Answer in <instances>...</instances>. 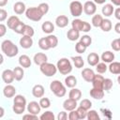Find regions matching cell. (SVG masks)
<instances>
[{
  "label": "cell",
  "instance_id": "obj_64",
  "mask_svg": "<svg viewBox=\"0 0 120 120\" xmlns=\"http://www.w3.org/2000/svg\"><path fill=\"white\" fill-rule=\"evenodd\" d=\"M4 63V56L2 53H0V65H2Z\"/></svg>",
  "mask_w": 120,
  "mask_h": 120
},
{
  "label": "cell",
  "instance_id": "obj_42",
  "mask_svg": "<svg viewBox=\"0 0 120 120\" xmlns=\"http://www.w3.org/2000/svg\"><path fill=\"white\" fill-rule=\"evenodd\" d=\"M112 85H113V83H112V81L111 79H109V78H106L105 79L104 78V80H103V86H102V88H103L104 91L111 90L112 87Z\"/></svg>",
  "mask_w": 120,
  "mask_h": 120
},
{
  "label": "cell",
  "instance_id": "obj_24",
  "mask_svg": "<svg viewBox=\"0 0 120 120\" xmlns=\"http://www.w3.org/2000/svg\"><path fill=\"white\" fill-rule=\"evenodd\" d=\"M113 10H114V7L112 4H105L103 7H102V15H104L105 17H110L112 15L113 13Z\"/></svg>",
  "mask_w": 120,
  "mask_h": 120
},
{
  "label": "cell",
  "instance_id": "obj_32",
  "mask_svg": "<svg viewBox=\"0 0 120 120\" xmlns=\"http://www.w3.org/2000/svg\"><path fill=\"white\" fill-rule=\"evenodd\" d=\"M99 27L101 28L102 31L109 32L112 28V23L111 20H109V19H103V21H102V22H101V24H100Z\"/></svg>",
  "mask_w": 120,
  "mask_h": 120
},
{
  "label": "cell",
  "instance_id": "obj_37",
  "mask_svg": "<svg viewBox=\"0 0 120 120\" xmlns=\"http://www.w3.org/2000/svg\"><path fill=\"white\" fill-rule=\"evenodd\" d=\"M95 67H96V70H97V72L99 73V74H103V73H105V72L107 71V69H108V67L106 66V63H104V62H101V63L98 62Z\"/></svg>",
  "mask_w": 120,
  "mask_h": 120
},
{
  "label": "cell",
  "instance_id": "obj_10",
  "mask_svg": "<svg viewBox=\"0 0 120 120\" xmlns=\"http://www.w3.org/2000/svg\"><path fill=\"white\" fill-rule=\"evenodd\" d=\"M82 79L85 81V82H91L94 76H95V72L92 68H85L82 69Z\"/></svg>",
  "mask_w": 120,
  "mask_h": 120
},
{
  "label": "cell",
  "instance_id": "obj_41",
  "mask_svg": "<svg viewBox=\"0 0 120 120\" xmlns=\"http://www.w3.org/2000/svg\"><path fill=\"white\" fill-rule=\"evenodd\" d=\"M13 103L26 105V98L22 95H15L14 96V98H13Z\"/></svg>",
  "mask_w": 120,
  "mask_h": 120
},
{
  "label": "cell",
  "instance_id": "obj_33",
  "mask_svg": "<svg viewBox=\"0 0 120 120\" xmlns=\"http://www.w3.org/2000/svg\"><path fill=\"white\" fill-rule=\"evenodd\" d=\"M71 60L75 66V68H82L84 66V61L82 59V57L81 55H77V56H72Z\"/></svg>",
  "mask_w": 120,
  "mask_h": 120
},
{
  "label": "cell",
  "instance_id": "obj_6",
  "mask_svg": "<svg viewBox=\"0 0 120 120\" xmlns=\"http://www.w3.org/2000/svg\"><path fill=\"white\" fill-rule=\"evenodd\" d=\"M69 11L73 17H79L82 13V4L80 1L74 0L69 4Z\"/></svg>",
  "mask_w": 120,
  "mask_h": 120
},
{
  "label": "cell",
  "instance_id": "obj_39",
  "mask_svg": "<svg viewBox=\"0 0 120 120\" xmlns=\"http://www.w3.org/2000/svg\"><path fill=\"white\" fill-rule=\"evenodd\" d=\"M71 28L81 32L82 31V21L80 20V19H74L72 22H71Z\"/></svg>",
  "mask_w": 120,
  "mask_h": 120
},
{
  "label": "cell",
  "instance_id": "obj_11",
  "mask_svg": "<svg viewBox=\"0 0 120 120\" xmlns=\"http://www.w3.org/2000/svg\"><path fill=\"white\" fill-rule=\"evenodd\" d=\"M3 95L8 98H13L16 95V88L11 83L7 84L3 89Z\"/></svg>",
  "mask_w": 120,
  "mask_h": 120
},
{
  "label": "cell",
  "instance_id": "obj_49",
  "mask_svg": "<svg viewBox=\"0 0 120 120\" xmlns=\"http://www.w3.org/2000/svg\"><path fill=\"white\" fill-rule=\"evenodd\" d=\"M38 8V9L40 10V12H41L43 15L47 14L48 11H49V8H50V7H49V5H48L47 3H40Z\"/></svg>",
  "mask_w": 120,
  "mask_h": 120
},
{
  "label": "cell",
  "instance_id": "obj_12",
  "mask_svg": "<svg viewBox=\"0 0 120 120\" xmlns=\"http://www.w3.org/2000/svg\"><path fill=\"white\" fill-rule=\"evenodd\" d=\"M34 63L38 66H40L42 65L43 63L47 62L48 61V56L44 53V52H37L35 55H34Z\"/></svg>",
  "mask_w": 120,
  "mask_h": 120
},
{
  "label": "cell",
  "instance_id": "obj_43",
  "mask_svg": "<svg viewBox=\"0 0 120 120\" xmlns=\"http://www.w3.org/2000/svg\"><path fill=\"white\" fill-rule=\"evenodd\" d=\"M39 106L41 107V109H48L50 106H51V101L48 98H40V100H39Z\"/></svg>",
  "mask_w": 120,
  "mask_h": 120
},
{
  "label": "cell",
  "instance_id": "obj_45",
  "mask_svg": "<svg viewBox=\"0 0 120 120\" xmlns=\"http://www.w3.org/2000/svg\"><path fill=\"white\" fill-rule=\"evenodd\" d=\"M38 47L43 50V51H48L50 48H49V45L47 43V40H46V38H39L38 40Z\"/></svg>",
  "mask_w": 120,
  "mask_h": 120
},
{
  "label": "cell",
  "instance_id": "obj_46",
  "mask_svg": "<svg viewBox=\"0 0 120 120\" xmlns=\"http://www.w3.org/2000/svg\"><path fill=\"white\" fill-rule=\"evenodd\" d=\"M79 106H81V107L83 108L84 110L88 111V110L91 109V107H92V102H91L89 99L84 98V99H82V100L80 102V105H79Z\"/></svg>",
  "mask_w": 120,
  "mask_h": 120
},
{
  "label": "cell",
  "instance_id": "obj_9",
  "mask_svg": "<svg viewBox=\"0 0 120 120\" xmlns=\"http://www.w3.org/2000/svg\"><path fill=\"white\" fill-rule=\"evenodd\" d=\"M40 110H41V107L39 106V103L37 101H30L27 105V111L29 113L38 115L40 112Z\"/></svg>",
  "mask_w": 120,
  "mask_h": 120
},
{
  "label": "cell",
  "instance_id": "obj_25",
  "mask_svg": "<svg viewBox=\"0 0 120 120\" xmlns=\"http://www.w3.org/2000/svg\"><path fill=\"white\" fill-rule=\"evenodd\" d=\"M46 40H47V43H48L50 49L55 48V47L58 45V38H57V37L54 36V35L49 34V35L46 37Z\"/></svg>",
  "mask_w": 120,
  "mask_h": 120
},
{
  "label": "cell",
  "instance_id": "obj_2",
  "mask_svg": "<svg viewBox=\"0 0 120 120\" xmlns=\"http://www.w3.org/2000/svg\"><path fill=\"white\" fill-rule=\"evenodd\" d=\"M56 68H57V70L63 75H68L72 71V65L70 61L66 57L60 58L57 61Z\"/></svg>",
  "mask_w": 120,
  "mask_h": 120
},
{
  "label": "cell",
  "instance_id": "obj_53",
  "mask_svg": "<svg viewBox=\"0 0 120 120\" xmlns=\"http://www.w3.org/2000/svg\"><path fill=\"white\" fill-rule=\"evenodd\" d=\"M91 30V24L87 22H84L82 21V32H84V33H87Z\"/></svg>",
  "mask_w": 120,
  "mask_h": 120
},
{
  "label": "cell",
  "instance_id": "obj_55",
  "mask_svg": "<svg viewBox=\"0 0 120 120\" xmlns=\"http://www.w3.org/2000/svg\"><path fill=\"white\" fill-rule=\"evenodd\" d=\"M22 119H24V120H37L38 115L33 114V113H27V114H24L22 116Z\"/></svg>",
  "mask_w": 120,
  "mask_h": 120
},
{
  "label": "cell",
  "instance_id": "obj_52",
  "mask_svg": "<svg viewBox=\"0 0 120 120\" xmlns=\"http://www.w3.org/2000/svg\"><path fill=\"white\" fill-rule=\"evenodd\" d=\"M68 118L69 120H78L79 119V116H78V113L76 112V109L75 110H72V111H69V113L68 115Z\"/></svg>",
  "mask_w": 120,
  "mask_h": 120
},
{
  "label": "cell",
  "instance_id": "obj_57",
  "mask_svg": "<svg viewBox=\"0 0 120 120\" xmlns=\"http://www.w3.org/2000/svg\"><path fill=\"white\" fill-rule=\"evenodd\" d=\"M7 34V26L3 23H0V38L4 37Z\"/></svg>",
  "mask_w": 120,
  "mask_h": 120
},
{
  "label": "cell",
  "instance_id": "obj_15",
  "mask_svg": "<svg viewBox=\"0 0 120 120\" xmlns=\"http://www.w3.org/2000/svg\"><path fill=\"white\" fill-rule=\"evenodd\" d=\"M103 80H104V78H103V76H101V75H96L95 74V76H94V78H93V80H92V85H93V87L94 88H98V89H102L103 90V88H102V86H103Z\"/></svg>",
  "mask_w": 120,
  "mask_h": 120
},
{
  "label": "cell",
  "instance_id": "obj_56",
  "mask_svg": "<svg viewBox=\"0 0 120 120\" xmlns=\"http://www.w3.org/2000/svg\"><path fill=\"white\" fill-rule=\"evenodd\" d=\"M57 119L58 120H66V119H68V113L65 111L60 112L58 113V115H57Z\"/></svg>",
  "mask_w": 120,
  "mask_h": 120
},
{
  "label": "cell",
  "instance_id": "obj_21",
  "mask_svg": "<svg viewBox=\"0 0 120 120\" xmlns=\"http://www.w3.org/2000/svg\"><path fill=\"white\" fill-rule=\"evenodd\" d=\"M41 29H42V31L44 33L49 35V34H52L54 31V25H53V23L52 22L46 21L41 24Z\"/></svg>",
  "mask_w": 120,
  "mask_h": 120
},
{
  "label": "cell",
  "instance_id": "obj_34",
  "mask_svg": "<svg viewBox=\"0 0 120 120\" xmlns=\"http://www.w3.org/2000/svg\"><path fill=\"white\" fill-rule=\"evenodd\" d=\"M103 21V17L100 14H95L92 18V24L95 27H99Z\"/></svg>",
  "mask_w": 120,
  "mask_h": 120
},
{
  "label": "cell",
  "instance_id": "obj_30",
  "mask_svg": "<svg viewBox=\"0 0 120 120\" xmlns=\"http://www.w3.org/2000/svg\"><path fill=\"white\" fill-rule=\"evenodd\" d=\"M67 38H68V39H69L70 41H75V40H77L78 38H80V32L77 31V30H75V29H73V28H71V29H69V30L68 31V33H67Z\"/></svg>",
  "mask_w": 120,
  "mask_h": 120
},
{
  "label": "cell",
  "instance_id": "obj_60",
  "mask_svg": "<svg viewBox=\"0 0 120 120\" xmlns=\"http://www.w3.org/2000/svg\"><path fill=\"white\" fill-rule=\"evenodd\" d=\"M110 1L112 3V5H114L116 7H119L120 6V0H110Z\"/></svg>",
  "mask_w": 120,
  "mask_h": 120
},
{
  "label": "cell",
  "instance_id": "obj_17",
  "mask_svg": "<svg viewBox=\"0 0 120 120\" xmlns=\"http://www.w3.org/2000/svg\"><path fill=\"white\" fill-rule=\"evenodd\" d=\"M77 101L74 100V99H71V98H68L64 101L63 103V108L66 110V111H72V110H75L77 108Z\"/></svg>",
  "mask_w": 120,
  "mask_h": 120
},
{
  "label": "cell",
  "instance_id": "obj_18",
  "mask_svg": "<svg viewBox=\"0 0 120 120\" xmlns=\"http://www.w3.org/2000/svg\"><path fill=\"white\" fill-rule=\"evenodd\" d=\"M19 64L22 68H30L31 67V64H32V61L30 59V57L26 54H22L20 57H19Z\"/></svg>",
  "mask_w": 120,
  "mask_h": 120
},
{
  "label": "cell",
  "instance_id": "obj_51",
  "mask_svg": "<svg viewBox=\"0 0 120 120\" xmlns=\"http://www.w3.org/2000/svg\"><path fill=\"white\" fill-rule=\"evenodd\" d=\"M111 47L112 48L113 51L115 52H119L120 51V38H115L112 41L111 43Z\"/></svg>",
  "mask_w": 120,
  "mask_h": 120
},
{
  "label": "cell",
  "instance_id": "obj_47",
  "mask_svg": "<svg viewBox=\"0 0 120 120\" xmlns=\"http://www.w3.org/2000/svg\"><path fill=\"white\" fill-rule=\"evenodd\" d=\"M76 112L78 113V116H79V119H84L86 118V114H87V111L84 110L83 108H82L81 106H77V109H76Z\"/></svg>",
  "mask_w": 120,
  "mask_h": 120
},
{
  "label": "cell",
  "instance_id": "obj_31",
  "mask_svg": "<svg viewBox=\"0 0 120 120\" xmlns=\"http://www.w3.org/2000/svg\"><path fill=\"white\" fill-rule=\"evenodd\" d=\"M19 22H20V19H19L17 16H15V15L10 16V17L8 19V21H7V26H8L9 29L13 30V28L18 24Z\"/></svg>",
  "mask_w": 120,
  "mask_h": 120
},
{
  "label": "cell",
  "instance_id": "obj_40",
  "mask_svg": "<svg viewBox=\"0 0 120 120\" xmlns=\"http://www.w3.org/2000/svg\"><path fill=\"white\" fill-rule=\"evenodd\" d=\"M12 110H13V112H14L15 113H17V114H22V113L24 112V111H25V105L13 103Z\"/></svg>",
  "mask_w": 120,
  "mask_h": 120
},
{
  "label": "cell",
  "instance_id": "obj_59",
  "mask_svg": "<svg viewBox=\"0 0 120 120\" xmlns=\"http://www.w3.org/2000/svg\"><path fill=\"white\" fill-rule=\"evenodd\" d=\"M114 30H115V32H116L117 34H120V22L115 23V25H114Z\"/></svg>",
  "mask_w": 120,
  "mask_h": 120
},
{
  "label": "cell",
  "instance_id": "obj_62",
  "mask_svg": "<svg viewBox=\"0 0 120 120\" xmlns=\"http://www.w3.org/2000/svg\"><path fill=\"white\" fill-rule=\"evenodd\" d=\"M8 4V0H0V8L5 7Z\"/></svg>",
  "mask_w": 120,
  "mask_h": 120
},
{
  "label": "cell",
  "instance_id": "obj_3",
  "mask_svg": "<svg viewBox=\"0 0 120 120\" xmlns=\"http://www.w3.org/2000/svg\"><path fill=\"white\" fill-rule=\"evenodd\" d=\"M50 90L58 98L64 97L67 93L66 86L58 80H54L50 83Z\"/></svg>",
  "mask_w": 120,
  "mask_h": 120
},
{
  "label": "cell",
  "instance_id": "obj_8",
  "mask_svg": "<svg viewBox=\"0 0 120 120\" xmlns=\"http://www.w3.org/2000/svg\"><path fill=\"white\" fill-rule=\"evenodd\" d=\"M2 80L4 81V82L6 84H9L11 83L15 79H14V74H13V70L12 69H5L2 72Z\"/></svg>",
  "mask_w": 120,
  "mask_h": 120
},
{
  "label": "cell",
  "instance_id": "obj_23",
  "mask_svg": "<svg viewBox=\"0 0 120 120\" xmlns=\"http://www.w3.org/2000/svg\"><path fill=\"white\" fill-rule=\"evenodd\" d=\"M68 98H71V99H74V100L78 101L82 98V91L80 89H78V88L73 87V88H71V90L68 93Z\"/></svg>",
  "mask_w": 120,
  "mask_h": 120
},
{
  "label": "cell",
  "instance_id": "obj_1",
  "mask_svg": "<svg viewBox=\"0 0 120 120\" xmlns=\"http://www.w3.org/2000/svg\"><path fill=\"white\" fill-rule=\"evenodd\" d=\"M1 50L8 57H14L18 54V47L9 39H6L1 43Z\"/></svg>",
  "mask_w": 120,
  "mask_h": 120
},
{
  "label": "cell",
  "instance_id": "obj_48",
  "mask_svg": "<svg viewBox=\"0 0 120 120\" xmlns=\"http://www.w3.org/2000/svg\"><path fill=\"white\" fill-rule=\"evenodd\" d=\"M86 46L85 45H83L81 41H79V42H77L76 43V45H75V50H76V52H78V53H83L85 51H86Z\"/></svg>",
  "mask_w": 120,
  "mask_h": 120
},
{
  "label": "cell",
  "instance_id": "obj_54",
  "mask_svg": "<svg viewBox=\"0 0 120 120\" xmlns=\"http://www.w3.org/2000/svg\"><path fill=\"white\" fill-rule=\"evenodd\" d=\"M8 18V11L4 8H0V22H4Z\"/></svg>",
  "mask_w": 120,
  "mask_h": 120
},
{
  "label": "cell",
  "instance_id": "obj_61",
  "mask_svg": "<svg viewBox=\"0 0 120 120\" xmlns=\"http://www.w3.org/2000/svg\"><path fill=\"white\" fill-rule=\"evenodd\" d=\"M93 2L95 4H98V5H102L106 2V0H93Z\"/></svg>",
  "mask_w": 120,
  "mask_h": 120
},
{
  "label": "cell",
  "instance_id": "obj_19",
  "mask_svg": "<svg viewBox=\"0 0 120 120\" xmlns=\"http://www.w3.org/2000/svg\"><path fill=\"white\" fill-rule=\"evenodd\" d=\"M90 96L95 98V99H98V100H100L104 98V90L102 89H98V88H92L89 92Z\"/></svg>",
  "mask_w": 120,
  "mask_h": 120
},
{
  "label": "cell",
  "instance_id": "obj_4",
  "mask_svg": "<svg viewBox=\"0 0 120 120\" xmlns=\"http://www.w3.org/2000/svg\"><path fill=\"white\" fill-rule=\"evenodd\" d=\"M25 16L27 19L33 22H38L42 19L43 14L40 12L38 7H31L25 9Z\"/></svg>",
  "mask_w": 120,
  "mask_h": 120
},
{
  "label": "cell",
  "instance_id": "obj_63",
  "mask_svg": "<svg viewBox=\"0 0 120 120\" xmlns=\"http://www.w3.org/2000/svg\"><path fill=\"white\" fill-rule=\"evenodd\" d=\"M4 114H5V110L3 107H0V118H2L4 116Z\"/></svg>",
  "mask_w": 120,
  "mask_h": 120
},
{
  "label": "cell",
  "instance_id": "obj_14",
  "mask_svg": "<svg viewBox=\"0 0 120 120\" xmlns=\"http://www.w3.org/2000/svg\"><path fill=\"white\" fill-rule=\"evenodd\" d=\"M44 93H45V90H44V87L41 84H36L32 88V94L35 98H40L44 96Z\"/></svg>",
  "mask_w": 120,
  "mask_h": 120
},
{
  "label": "cell",
  "instance_id": "obj_58",
  "mask_svg": "<svg viewBox=\"0 0 120 120\" xmlns=\"http://www.w3.org/2000/svg\"><path fill=\"white\" fill-rule=\"evenodd\" d=\"M113 13H114L115 18H116L117 20H120V8H117L116 9H114V10H113Z\"/></svg>",
  "mask_w": 120,
  "mask_h": 120
},
{
  "label": "cell",
  "instance_id": "obj_44",
  "mask_svg": "<svg viewBox=\"0 0 120 120\" xmlns=\"http://www.w3.org/2000/svg\"><path fill=\"white\" fill-rule=\"evenodd\" d=\"M80 41H81L83 45H85L86 47H88V46H90L91 43H92V38H91L90 36H88V35H84V36H82V37L80 38Z\"/></svg>",
  "mask_w": 120,
  "mask_h": 120
},
{
  "label": "cell",
  "instance_id": "obj_29",
  "mask_svg": "<svg viewBox=\"0 0 120 120\" xmlns=\"http://www.w3.org/2000/svg\"><path fill=\"white\" fill-rule=\"evenodd\" d=\"M12 70H13V74H14V79L16 81L22 80V78L24 76V70L21 66L20 67H15Z\"/></svg>",
  "mask_w": 120,
  "mask_h": 120
},
{
  "label": "cell",
  "instance_id": "obj_16",
  "mask_svg": "<svg viewBox=\"0 0 120 120\" xmlns=\"http://www.w3.org/2000/svg\"><path fill=\"white\" fill-rule=\"evenodd\" d=\"M55 24L59 28H64L68 24V18L66 15H59L55 19Z\"/></svg>",
  "mask_w": 120,
  "mask_h": 120
},
{
  "label": "cell",
  "instance_id": "obj_22",
  "mask_svg": "<svg viewBox=\"0 0 120 120\" xmlns=\"http://www.w3.org/2000/svg\"><path fill=\"white\" fill-rule=\"evenodd\" d=\"M98 62H99V56H98V53H96V52H90L87 55V63L90 66L95 67Z\"/></svg>",
  "mask_w": 120,
  "mask_h": 120
},
{
  "label": "cell",
  "instance_id": "obj_13",
  "mask_svg": "<svg viewBox=\"0 0 120 120\" xmlns=\"http://www.w3.org/2000/svg\"><path fill=\"white\" fill-rule=\"evenodd\" d=\"M20 45L23 49H29L33 46V39L31 37L27 36H22L20 38Z\"/></svg>",
  "mask_w": 120,
  "mask_h": 120
},
{
  "label": "cell",
  "instance_id": "obj_27",
  "mask_svg": "<svg viewBox=\"0 0 120 120\" xmlns=\"http://www.w3.org/2000/svg\"><path fill=\"white\" fill-rule=\"evenodd\" d=\"M108 69L112 74H115V75L120 74V63L119 62H115V61L111 62L109 67H108Z\"/></svg>",
  "mask_w": 120,
  "mask_h": 120
},
{
  "label": "cell",
  "instance_id": "obj_38",
  "mask_svg": "<svg viewBox=\"0 0 120 120\" xmlns=\"http://www.w3.org/2000/svg\"><path fill=\"white\" fill-rule=\"evenodd\" d=\"M54 118H55V116L52 111H46L39 116L40 120H54Z\"/></svg>",
  "mask_w": 120,
  "mask_h": 120
},
{
  "label": "cell",
  "instance_id": "obj_7",
  "mask_svg": "<svg viewBox=\"0 0 120 120\" xmlns=\"http://www.w3.org/2000/svg\"><path fill=\"white\" fill-rule=\"evenodd\" d=\"M82 11L86 15H94L97 11V4L93 1H86L82 6Z\"/></svg>",
  "mask_w": 120,
  "mask_h": 120
},
{
  "label": "cell",
  "instance_id": "obj_5",
  "mask_svg": "<svg viewBox=\"0 0 120 120\" xmlns=\"http://www.w3.org/2000/svg\"><path fill=\"white\" fill-rule=\"evenodd\" d=\"M39 69L41 71V73L47 77H52L53 75L56 74L57 72V68L56 66H54L53 64L52 63H48V62H45L43 63L42 65L39 66Z\"/></svg>",
  "mask_w": 120,
  "mask_h": 120
},
{
  "label": "cell",
  "instance_id": "obj_28",
  "mask_svg": "<svg viewBox=\"0 0 120 120\" xmlns=\"http://www.w3.org/2000/svg\"><path fill=\"white\" fill-rule=\"evenodd\" d=\"M77 84V78L73 75H68L65 78V85L68 88H73Z\"/></svg>",
  "mask_w": 120,
  "mask_h": 120
},
{
  "label": "cell",
  "instance_id": "obj_26",
  "mask_svg": "<svg viewBox=\"0 0 120 120\" xmlns=\"http://www.w3.org/2000/svg\"><path fill=\"white\" fill-rule=\"evenodd\" d=\"M114 53L111 51H106L104 52H102L101 54V60L104 62V63H111L114 60Z\"/></svg>",
  "mask_w": 120,
  "mask_h": 120
},
{
  "label": "cell",
  "instance_id": "obj_35",
  "mask_svg": "<svg viewBox=\"0 0 120 120\" xmlns=\"http://www.w3.org/2000/svg\"><path fill=\"white\" fill-rule=\"evenodd\" d=\"M86 118L88 120H99V115L97 111L95 110H88L87 111V114H86Z\"/></svg>",
  "mask_w": 120,
  "mask_h": 120
},
{
  "label": "cell",
  "instance_id": "obj_20",
  "mask_svg": "<svg viewBox=\"0 0 120 120\" xmlns=\"http://www.w3.org/2000/svg\"><path fill=\"white\" fill-rule=\"evenodd\" d=\"M25 9H26L25 4H24L23 2H21V1L16 2V3L14 4V6H13V10H14V12H15L16 14H18V15H21V14L24 13V12H25Z\"/></svg>",
  "mask_w": 120,
  "mask_h": 120
},
{
  "label": "cell",
  "instance_id": "obj_50",
  "mask_svg": "<svg viewBox=\"0 0 120 120\" xmlns=\"http://www.w3.org/2000/svg\"><path fill=\"white\" fill-rule=\"evenodd\" d=\"M24 25H25V23H23V22H22L21 21L18 22V24L13 28V31L15 32V33H17V34H22V31H23V28H24Z\"/></svg>",
  "mask_w": 120,
  "mask_h": 120
},
{
  "label": "cell",
  "instance_id": "obj_36",
  "mask_svg": "<svg viewBox=\"0 0 120 120\" xmlns=\"http://www.w3.org/2000/svg\"><path fill=\"white\" fill-rule=\"evenodd\" d=\"M35 34V30L34 28L31 26V25H28V24H25L24 25V28H23V31H22V36H27V37H33Z\"/></svg>",
  "mask_w": 120,
  "mask_h": 120
}]
</instances>
